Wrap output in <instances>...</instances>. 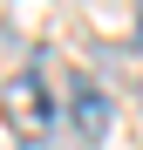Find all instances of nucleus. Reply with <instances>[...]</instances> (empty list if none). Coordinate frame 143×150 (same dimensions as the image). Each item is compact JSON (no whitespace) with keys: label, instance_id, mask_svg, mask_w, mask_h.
Returning <instances> with one entry per match:
<instances>
[{"label":"nucleus","instance_id":"f257e3e1","mask_svg":"<svg viewBox=\"0 0 143 150\" xmlns=\"http://www.w3.org/2000/svg\"><path fill=\"white\" fill-rule=\"evenodd\" d=\"M0 116L14 123L20 143H41L48 130H55V96H48V75L41 68H20L0 82Z\"/></svg>","mask_w":143,"mask_h":150},{"label":"nucleus","instance_id":"f03ea898","mask_svg":"<svg viewBox=\"0 0 143 150\" xmlns=\"http://www.w3.org/2000/svg\"><path fill=\"white\" fill-rule=\"evenodd\" d=\"M109 96H102V82H95V75H75V82H68V123H75V137L82 143H102L109 137Z\"/></svg>","mask_w":143,"mask_h":150}]
</instances>
